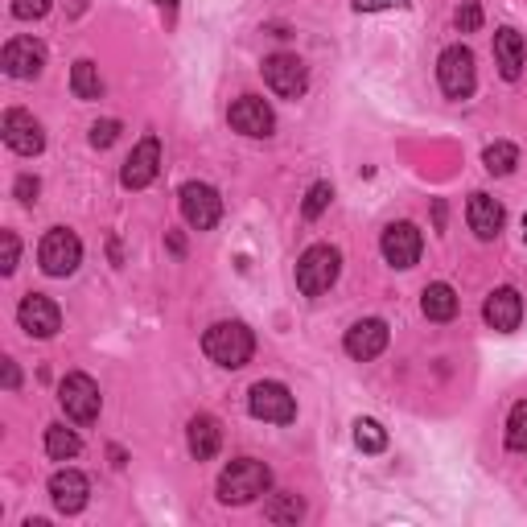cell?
I'll list each match as a JSON object with an SVG mask.
<instances>
[{"mask_svg":"<svg viewBox=\"0 0 527 527\" xmlns=\"http://www.w3.org/2000/svg\"><path fill=\"white\" fill-rule=\"evenodd\" d=\"M268 486H272V470L256 458H239L231 462L223 474H219V503L227 507H243V503H252L260 495H268Z\"/></svg>","mask_w":527,"mask_h":527,"instance_id":"6da1fadb","label":"cell"},{"mask_svg":"<svg viewBox=\"0 0 527 527\" xmlns=\"http://www.w3.org/2000/svg\"><path fill=\"white\" fill-rule=\"evenodd\" d=\"M202 350H206V359H210V363H219V367L235 371V367H243V363L252 359L256 338H252V330L243 326V322H219V326H210V330H206Z\"/></svg>","mask_w":527,"mask_h":527,"instance_id":"7a4b0ae2","label":"cell"},{"mask_svg":"<svg viewBox=\"0 0 527 527\" xmlns=\"http://www.w3.org/2000/svg\"><path fill=\"white\" fill-rule=\"evenodd\" d=\"M338 272H342L338 248H330V243H313V248H305V256L297 260V289L305 297H322V293L334 289Z\"/></svg>","mask_w":527,"mask_h":527,"instance_id":"3957f363","label":"cell"},{"mask_svg":"<svg viewBox=\"0 0 527 527\" xmlns=\"http://www.w3.org/2000/svg\"><path fill=\"white\" fill-rule=\"evenodd\" d=\"M58 404L66 408V416L75 420V425H91L103 408V396H99V383L83 371H70L62 383H58Z\"/></svg>","mask_w":527,"mask_h":527,"instance_id":"277c9868","label":"cell"},{"mask_svg":"<svg viewBox=\"0 0 527 527\" xmlns=\"http://www.w3.org/2000/svg\"><path fill=\"white\" fill-rule=\"evenodd\" d=\"M38 264H42L46 276H70V272L83 264V243H79V235L66 231V227L46 231L42 248H38Z\"/></svg>","mask_w":527,"mask_h":527,"instance_id":"5b68a950","label":"cell"},{"mask_svg":"<svg viewBox=\"0 0 527 527\" xmlns=\"http://www.w3.org/2000/svg\"><path fill=\"white\" fill-rule=\"evenodd\" d=\"M248 408L256 420H268V425H289V420H297V400L293 392L285 388V383L276 379H260L256 388L248 392Z\"/></svg>","mask_w":527,"mask_h":527,"instance_id":"8992f818","label":"cell"},{"mask_svg":"<svg viewBox=\"0 0 527 527\" xmlns=\"http://www.w3.org/2000/svg\"><path fill=\"white\" fill-rule=\"evenodd\" d=\"M437 79H441V91L449 99H470L474 95V83H478V70H474V54L466 46H449L437 62Z\"/></svg>","mask_w":527,"mask_h":527,"instance_id":"52a82bcc","label":"cell"},{"mask_svg":"<svg viewBox=\"0 0 527 527\" xmlns=\"http://www.w3.org/2000/svg\"><path fill=\"white\" fill-rule=\"evenodd\" d=\"M182 215L194 231H210L219 219H223V198L215 186H206V182H186L182 186Z\"/></svg>","mask_w":527,"mask_h":527,"instance_id":"ba28073f","label":"cell"},{"mask_svg":"<svg viewBox=\"0 0 527 527\" xmlns=\"http://www.w3.org/2000/svg\"><path fill=\"white\" fill-rule=\"evenodd\" d=\"M0 132H5V145H9L13 153H21V157H38V153L46 149L42 124L33 120L29 112H21V108L5 112V120H0Z\"/></svg>","mask_w":527,"mask_h":527,"instance_id":"9c48e42d","label":"cell"},{"mask_svg":"<svg viewBox=\"0 0 527 527\" xmlns=\"http://www.w3.org/2000/svg\"><path fill=\"white\" fill-rule=\"evenodd\" d=\"M161 173V140L157 136H145L140 145L128 153V161H124V169H120V182L128 186V190H145L153 178Z\"/></svg>","mask_w":527,"mask_h":527,"instance_id":"30bf717a","label":"cell"},{"mask_svg":"<svg viewBox=\"0 0 527 527\" xmlns=\"http://www.w3.org/2000/svg\"><path fill=\"white\" fill-rule=\"evenodd\" d=\"M17 322H21V330L29 338H54L62 330V309L50 297H42V293H29L21 301V309H17Z\"/></svg>","mask_w":527,"mask_h":527,"instance_id":"8fae6325","label":"cell"},{"mask_svg":"<svg viewBox=\"0 0 527 527\" xmlns=\"http://www.w3.org/2000/svg\"><path fill=\"white\" fill-rule=\"evenodd\" d=\"M264 83L280 99L305 95V62L297 54H272V58H264Z\"/></svg>","mask_w":527,"mask_h":527,"instance_id":"7c38bea8","label":"cell"},{"mask_svg":"<svg viewBox=\"0 0 527 527\" xmlns=\"http://www.w3.org/2000/svg\"><path fill=\"white\" fill-rule=\"evenodd\" d=\"M388 322H379V318H363V322H355L346 330V355L350 359H359V363H367V359H379L383 350H388Z\"/></svg>","mask_w":527,"mask_h":527,"instance_id":"4fadbf2b","label":"cell"},{"mask_svg":"<svg viewBox=\"0 0 527 527\" xmlns=\"http://www.w3.org/2000/svg\"><path fill=\"white\" fill-rule=\"evenodd\" d=\"M0 66H5V75L13 79H38L42 66H46V46L38 38H13L0 54Z\"/></svg>","mask_w":527,"mask_h":527,"instance_id":"5bb4252c","label":"cell"},{"mask_svg":"<svg viewBox=\"0 0 527 527\" xmlns=\"http://www.w3.org/2000/svg\"><path fill=\"white\" fill-rule=\"evenodd\" d=\"M383 260H388L392 268H412L420 260V248H425V239H420V231L412 223H392L388 231H383Z\"/></svg>","mask_w":527,"mask_h":527,"instance_id":"9a60e30c","label":"cell"},{"mask_svg":"<svg viewBox=\"0 0 527 527\" xmlns=\"http://www.w3.org/2000/svg\"><path fill=\"white\" fill-rule=\"evenodd\" d=\"M272 124H276V116H272V108L264 99L243 95V99L231 103V128L235 132H243V136H272Z\"/></svg>","mask_w":527,"mask_h":527,"instance_id":"2e32d148","label":"cell"},{"mask_svg":"<svg viewBox=\"0 0 527 527\" xmlns=\"http://www.w3.org/2000/svg\"><path fill=\"white\" fill-rule=\"evenodd\" d=\"M87 495H91V482L79 470H58L50 478V499L62 515H79L87 507Z\"/></svg>","mask_w":527,"mask_h":527,"instance_id":"e0dca14e","label":"cell"},{"mask_svg":"<svg viewBox=\"0 0 527 527\" xmlns=\"http://www.w3.org/2000/svg\"><path fill=\"white\" fill-rule=\"evenodd\" d=\"M482 318L495 330H503V334L519 330V322H523V297L515 289H495V293L486 297V305H482Z\"/></svg>","mask_w":527,"mask_h":527,"instance_id":"ac0fdd59","label":"cell"},{"mask_svg":"<svg viewBox=\"0 0 527 527\" xmlns=\"http://www.w3.org/2000/svg\"><path fill=\"white\" fill-rule=\"evenodd\" d=\"M466 219H470V231H474L478 239H495V235L503 231V206L490 198V194H470Z\"/></svg>","mask_w":527,"mask_h":527,"instance_id":"d6986e66","label":"cell"},{"mask_svg":"<svg viewBox=\"0 0 527 527\" xmlns=\"http://www.w3.org/2000/svg\"><path fill=\"white\" fill-rule=\"evenodd\" d=\"M495 62H499V75L507 83H515L523 75V38L515 29H499L495 33Z\"/></svg>","mask_w":527,"mask_h":527,"instance_id":"ffe728a7","label":"cell"},{"mask_svg":"<svg viewBox=\"0 0 527 527\" xmlns=\"http://www.w3.org/2000/svg\"><path fill=\"white\" fill-rule=\"evenodd\" d=\"M223 445V429H219V420L215 416H194L190 420V453L198 462H210L219 453Z\"/></svg>","mask_w":527,"mask_h":527,"instance_id":"44dd1931","label":"cell"},{"mask_svg":"<svg viewBox=\"0 0 527 527\" xmlns=\"http://www.w3.org/2000/svg\"><path fill=\"white\" fill-rule=\"evenodd\" d=\"M420 309H425L429 322H449L453 313H458V293H453L449 285H429L425 293H420Z\"/></svg>","mask_w":527,"mask_h":527,"instance_id":"7402d4cb","label":"cell"},{"mask_svg":"<svg viewBox=\"0 0 527 527\" xmlns=\"http://www.w3.org/2000/svg\"><path fill=\"white\" fill-rule=\"evenodd\" d=\"M79 449H83V441H79L75 429H66V425H50L46 429V453H50L54 462H70Z\"/></svg>","mask_w":527,"mask_h":527,"instance_id":"603a6c76","label":"cell"},{"mask_svg":"<svg viewBox=\"0 0 527 527\" xmlns=\"http://www.w3.org/2000/svg\"><path fill=\"white\" fill-rule=\"evenodd\" d=\"M70 91H75L79 99H99L103 95V79H99V70L95 62H75V70H70Z\"/></svg>","mask_w":527,"mask_h":527,"instance_id":"cb8c5ba5","label":"cell"},{"mask_svg":"<svg viewBox=\"0 0 527 527\" xmlns=\"http://www.w3.org/2000/svg\"><path fill=\"white\" fill-rule=\"evenodd\" d=\"M482 165H486V173H495V178H507V173H515V165H519V149L499 140V145H490L482 153Z\"/></svg>","mask_w":527,"mask_h":527,"instance_id":"d4e9b609","label":"cell"},{"mask_svg":"<svg viewBox=\"0 0 527 527\" xmlns=\"http://www.w3.org/2000/svg\"><path fill=\"white\" fill-rule=\"evenodd\" d=\"M355 445H359L363 453H383V449H388V433H383L379 420L359 416V420H355Z\"/></svg>","mask_w":527,"mask_h":527,"instance_id":"484cf974","label":"cell"},{"mask_svg":"<svg viewBox=\"0 0 527 527\" xmlns=\"http://www.w3.org/2000/svg\"><path fill=\"white\" fill-rule=\"evenodd\" d=\"M264 515H268L272 523H297V519L305 515V503H301L297 495H276V499L264 507Z\"/></svg>","mask_w":527,"mask_h":527,"instance_id":"4316f807","label":"cell"},{"mask_svg":"<svg viewBox=\"0 0 527 527\" xmlns=\"http://www.w3.org/2000/svg\"><path fill=\"white\" fill-rule=\"evenodd\" d=\"M507 445L515 453H527V400H519L507 416Z\"/></svg>","mask_w":527,"mask_h":527,"instance_id":"83f0119b","label":"cell"},{"mask_svg":"<svg viewBox=\"0 0 527 527\" xmlns=\"http://www.w3.org/2000/svg\"><path fill=\"white\" fill-rule=\"evenodd\" d=\"M330 198H334V186H330V182L309 186V194H305V219H318L322 210L330 206Z\"/></svg>","mask_w":527,"mask_h":527,"instance_id":"f1b7e54d","label":"cell"},{"mask_svg":"<svg viewBox=\"0 0 527 527\" xmlns=\"http://www.w3.org/2000/svg\"><path fill=\"white\" fill-rule=\"evenodd\" d=\"M50 5L54 0H13V17L17 21H38V17L50 13Z\"/></svg>","mask_w":527,"mask_h":527,"instance_id":"f546056e","label":"cell"},{"mask_svg":"<svg viewBox=\"0 0 527 527\" xmlns=\"http://www.w3.org/2000/svg\"><path fill=\"white\" fill-rule=\"evenodd\" d=\"M116 136H120V120H99V124H91V145L95 149L116 145Z\"/></svg>","mask_w":527,"mask_h":527,"instance_id":"4dcf8cb0","label":"cell"},{"mask_svg":"<svg viewBox=\"0 0 527 527\" xmlns=\"http://www.w3.org/2000/svg\"><path fill=\"white\" fill-rule=\"evenodd\" d=\"M0 248H5V256H0V272H13L17 268V256H21V243H17V235L13 231H5V235H0Z\"/></svg>","mask_w":527,"mask_h":527,"instance_id":"1f68e13d","label":"cell"},{"mask_svg":"<svg viewBox=\"0 0 527 527\" xmlns=\"http://www.w3.org/2000/svg\"><path fill=\"white\" fill-rule=\"evenodd\" d=\"M482 25V9H478V0H466V5L458 9V29L462 33H474Z\"/></svg>","mask_w":527,"mask_h":527,"instance_id":"d6a6232c","label":"cell"},{"mask_svg":"<svg viewBox=\"0 0 527 527\" xmlns=\"http://www.w3.org/2000/svg\"><path fill=\"white\" fill-rule=\"evenodd\" d=\"M379 9H408V0H355V13H379Z\"/></svg>","mask_w":527,"mask_h":527,"instance_id":"836d02e7","label":"cell"},{"mask_svg":"<svg viewBox=\"0 0 527 527\" xmlns=\"http://www.w3.org/2000/svg\"><path fill=\"white\" fill-rule=\"evenodd\" d=\"M38 178H29V173H21V178H17V198L29 206V202H38Z\"/></svg>","mask_w":527,"mask_h":527,"instance_id":"e575fe53","label":"cell"},{"mask_svg":"<svg viewBox=\"0 0 527 527\" xmlns=\"http://www.w3.org/2000/svg\"><path fill=\"white\" fill-rule=\"evenodd\" d=\"M17 383H21V371H17V363H13V359H5V388L13 392Z\"/></svg>","mask_w":527,"mask_h":527,"instance_id":"d590c367","label":"cell"},{"mask_svg":"<svg viewBox=\"0 0 527 527\" xmlns=\"http://www.w3.org/2000/svg\"><path fill=\"white\" fill-rule=\"evenodd\" d=\"M157 5H161V9H173V5H178V0H157Z\"/></svg>","mask_w":527,"mask_h":527,"instance_id":"8d00e7d4","label":"cell"},{"mask_svg":"<svg viewBox=\"0 0 527 527\" xmlns=\"http://www.w3.org/2000/svg\"><path fill=\"white\" fill-rule=\"evenodd\" d=\"M523 239H527V215H523Z\"/></svg>","mask_w":527,"mask_h":527,"instance_id":"74e56055","label":"cell"}]
</instances>
